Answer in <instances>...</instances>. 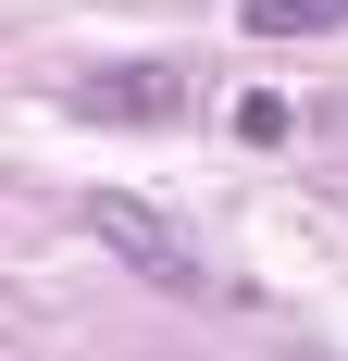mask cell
Instances as JSON below:
<instances>
[{"label": "cell", "instance_id": "obj_1", "mask_svg": "<svg viewBox=\"0 0 348 361\" xmlns=\"http://www.w3.org/2000/svg\"><path fill=\"white\" fill-rule=\"evenodd\" d=\"M75 224H87L100 250H125V262H137V274H149V287H211L199 262H187V237H174V224H149L137 200H87V212H75Z\"/></svg>", "mask_w": 348, "mask_h": 361}, {"label": "cell", "instance_id": "obj_2", "mask_svg": "<svg viewBox=\"0 0 348 361\" xmlns=\"http://www.w3.org/2000/svg\"><path fill=\"white\" fill-rule=\"evenodd\" d=\"M63 100L100 112V125H174V112H187V87H174V75H149V63H112V75H75Z\"/></svg>", "mask_w": 348, "mask_h": 361}, {"label": "cell", "instance_id": "obj_3", "mask_svg": "<svg viewBox=\"0 0 348 361\" xmlns=\"http://www.w3.org/2000/svg\"><path fill=\"white\" fill-rule=\"evenodd\" d=\"M237 25H249V37H336L348 0H237Z\"/></svg>", "mask_w": 348, "mask_h": 361}, {"label": "cell", "instance_id": "obj_4", "mask_svg": "<svg viewBox=\"0 0 348 361\" xmlns=\"http://www.w3.org/2000/svg\"><path fill=\"white\" fill-rule=\"evenodd\" d=\"M237 137H261V149L286 137V100H274V87H249V100H237Z\"/></svg>", "mask_w": 348, "mask_h": 361}]
</instances>
